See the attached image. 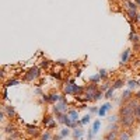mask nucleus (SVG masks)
Wrapping results in <instances>:
<instances>
[{
  "mask_svg": "<svg viewBox=\"0 0 140 140\" xmlns=\"http://www.w3.org/2000/svg\"><path fill=\"white\" fill-rule=\"evenodd\" d=\"M98 111H100V109H98L97 107H91V108H90V113H91V115H93V113H98Z\"/></svg>",
  "mask_w": 140,
  "mask_h": 140,
  "instance_id": "nucleus-35",
  "label": "nucleus"
},
{
  "mask_svg": "<svg viewBox=\"0 0 140 140\" xmlns=\"http://www.w3.org/2000/svg\"><path fill=\"white\" fill-rule=\"evenodd\" d=\"M56 63H58V65H60V66H65V65H66V60H58Z\"/></svg>",
  "mask_w": 140,
  "mask_h": 140,
  "instance_id": "nucleus-39",
  "label": "nucleus"
},
{
  "mask_svg": "<svg viewBox=\"0 0 140 140\" xmlns=\"http://www.w3.org/2000/svg\"><path fill=\"white\" fill-rule=\"evenodd\" d=\"M129 58H130V49L123 51L122 56H120V65H126V63L129 62Z\"/></svg>",
  "mask_w": 140,
  "mask_h": 140,
  "instance_id": "nucleus-7",
  "label": "nucleus"
},
{
  "mask_svg": "<svg viewBox=\"0 0 140 140\" xmlns=\"http://www.w3.org/2000/svg\"><path fill=\"white\" fill-rule=\"evenodd\" d=\"M6 133H9V135H13V133H16V126H14L13 123H9L6 126Z\"/></svg>",
  "mask_w": 140,
  "mask_h": 140,
  "instance_id": "nucleus-20",
  "label": "nucleus"
},
{
  "mask_svg": "<svg viewBox=\"0 0 140 140\" xmlns=\"http://www.w3.org/2000/svg\"><path fill=\"white\" fill-rule=\"evenodd\" d=\"M136 21H140V14L137 16V18H136Z\"/></svg>",
  "mask_w": 140,
  "mask_h": 140,
  "instance_id": "nucleus-44",
  "label": "nucleus"
},
{
  "mask_svg": "<svg viewBox=\"0 0 140 140\" xmlns=\"http://www.w3.org/2000/svg\"><path fill=\"white\" fill-rule=\"evenodd\" d=\"M49 66V60L48 59H44L42 62H41V67H48Z\"/></svg>",
  "mask_w": 140,
  "mask_h": 140,
  "instance_id": "nucleus-34",
  "label": "nucleus"
},
{
  "mask_svg": "<svg viewBox=\"0 0 140 140\" xmlns=\"http://www.w3.org/2000/svg\"><path fill=\"white\" fill-rule=\"evenodd\" d=\"M52 76H53L55 78H58V80H60V78H62V76H60V73H52Z\"/></svg>",
  "mask_w": 140,
  "mask_h": 140,
  "instance_id": "nucleus-37",
  "label": "nucleus"
},
{
  "mask_svg": "<svg viewBox=\"0 0 140 140\" xmlns=\"http://www.w3.org/2000/svg\"><path fill=\"white\" fill-rule=\"evenodd\" d=\"M67 111V100H66V97L63 95L62 97V100L59 101L58 104H55V107H53V112L55 113H66Z\"/></svg>",
  "mask_w": 140,
  "mask_h": 140,
  "instance_id": "nucleus-3",
  "label": "nucleus"
},
{
  "mask_svg": "<svg viewBox=\"0 0 140 140\" xmlns=\"http://www.w3.org/2000/svg\"><path fill=\"white\" fill-rule=\"evenodd\" d=\"M135 3H137V4H140V0H135Z\"/></svg>",
  "mask_w": 140,
  "mask_h": 140,
  "instance_id": "nucleus-45",
  "label": "nucleus"
},
{
  "mask_svg": "<svg viewBox=\"0 0 140 140\" xmlns=\"http://www.w3.org/2000/svg\"><path fill=\"white\" fill-rule=\"evenodd\" d=\"M113 91H115V90L112 88H109L108 91H105V98H108V100H111V98H113Z\"/></svg>",
  "mask_w": 140,
  "mask_h": 140,
  "instance_id": "nucleus-28",
  "label": "nucleus"
},
{
  "mask_svg": "<svg viewBox=\"0 0 140 140\" xmlns=\"http://www.w3.org/2000/svg\"><path fill=\"white\" fill-rule=\"evenodd\" d=\"M27 132L31 136H36L39 133V129H38V126H35V125H27Z\"/></svg>",
  "mask_w": 140,
  "mask_h": 140,
  "instance_id": "nucleus-9",
  "label": "nucleus"
},
{
  "mask_svg": "<svg viewBox=\"0 0 140 140\" xmlns=\"http://www.w3.org/2000/svg\"><path fill=\"white\" fill-rule=\"evenodd\" d=\"M91 118H93L91 113H87V115H86L81 120H77V125H78V126H84V125H87L90 120H91Z\"/></svg>",
  "mask_w": 140,
  "mask_h": 140,
  "instance_id": "nucleus-10",
  "label": "nucleus"
},
{
  "mask_svg": "<svg viewBox=\"0 0 140 140\" xmlns=\"http://www.w3.org/2000/svg\"><path fill=\"white\" fill-rule=\"evenodd\" d=\"M98 91V87L97 84H90L88 87H86L84 90V95H86V100L88 101H94V98H95V94Z\"/></svg>",
  "mask_w": 140,
  "mask_h": 140,
  "instance_id": "nucleus-1",
  "label": "nucleus"
},
{
  "mask_svg": "<svg viewBox=\"0 0 140 140\" xmlns=\"http://www.w3.org/2000/svg\"><path fill=\"white\" fill-rule=\"evenodd\" d=\"M135 115H125V116H120V125L122 126H126V127H130L132 125L135 123Z\"/></svg>",
  "mask_w": 140,
  "mask_h": 140,
  "instance_id": "nucleus-4",
  "label": "nucleus"
},
{
  "mask_svg": "<svg viewBox=\"0 0 140 140\" xmlns=\"http://www.w3.org/2000/svg\"><path fill=\"white\" fill-rule=\"evenodd\" d=\"M3 98L7 100V87H4V90H3Z\"/></svg>",
  "mask_w": 140,
  "mask_h": 140,
  "instance_id": "nucleus-38",
  "label": "nucleus"
},
{
  "mask_svg": "<svg viewBox=\"0 0 140 140\" xmlns=\"http://www.w3.org/2000/svg\"><path fill=\"white\" fill-rule=\"evenodd\" d=\"M98 74L101 76V78H107V70L105 69H101L100 71H98Z\"/></svg>",
  "mask_w": 140,
  "mask_h": 140,
  "instance_id": "nucleus-33",
  "label": "nucleus"
},
{
  "mask_svg": "<svg viewBox=\"0 0 140 140\" xmlns=\"http://www.w3.org/2000/svg\"><path fill=\"white\" fill-rule=\"evenodd\" d=\"M135 98H137V100H139V101H140V91H139V93H137V94H136V97H135Z\"/></svg>",
  "mask_w": 140,
  "mask_h": 140,
  "instance_id": "nucleus-42",
  "label": "nucleus"
},
{
  "mask_svg": "<svg viewBox=\"0 0 140 140\" xmlns=\"http://www.w3.org/2000/svg\"><path fill=\"white\" fill-rule=\"evenodd\" d=\"M17 84H20V81H18L17 78H11V80H9L6 83V87H13V86H17Z\"/></svg>",
  "mask_w": 140,
  "mask_h": 140,
  "instance_id": "nucleus-26",
  "label": "nucleus"
},
{
  "mask_svg": "<svg viewBox=\"0 0 140 140\" xmlns=\"http://www.w3.org/2000/svg\"><path fill=\"white\" fill-rule=\"evenodd\" d=\"M118 132H107V136L104 140H118Z\"/></svg>",
  "mask_w": 140,
  "mask_h": 140,
  "instance_id": "nucleus-11",
  "label": "nucleus"
},
{
  "mask_svg": "<svg viewBox=\"0 0 140 140\" xmlns=\"http://www.w3.org/2000/svg\"><path fill=\"white\" fill-rule=\"evenodd\" d=\"M3 111L6 112V116H7V118H16V116H17L16 109H14V107H11V105H7V107H4Z\"/></svg>",
  "mask_w": 140,
  "mask_h": 140,
  "instance_id": "nucleus-6",
  "label": "nucleus"
},
{
  "mask_svg": "<svg viewBox=\"0 0 140 140\" xmlns=\"http://www.w3.org/2000/svg\"><path fill=\"white\" fill-rule=\"evenodd\" d=\"M101 129V120L98 119V120H95V122L93 123V127H91V130H93V135H97L98 133V130Z\"/></svg>",
  "mask_w": 140,
  "mask_h": 140,
  "instance_id": "nucleus-14",
  "label": "nucleus"
},
{
  "mask_svg": "<svg viewBox=\"0 0 140 140\" xmlns=\"http://www.w3.org/2000/svg\"><path fill=\"white\" fill-rule=\"evenodd\" d=\"M107 132H118V123H109Z\"/></svg>",
  "mask_w": 140,
  "mask_h": 140,
  "instance_id": "nucleus-24",
  "label": "nucleus"
},
{
  "mask_svg": "<svg viewBox=\"0 0 140 140\" xmlns=\"http://www.w3.org/2000/svg\"><path fill=\"white\" fill-rule=\"evenodd\" d=\"M35 93H36V94H42V90H41V88H36Z\"/></svg>",
  "mask_w": 140,
  "mask_h": 140,
  "instance_id": "nucleus-41",
  "label": "nucleus"
},
{
  "mask_svg": "<svg viewBox=\"0 0 140 140\" xmlns=\"http://www.w3.org/2000/svg\"><path fill=\"white\" fill-rule=\"evenodd\" d=\"M127 16H129V18H130V20H135V21H136V18H137V16H139V14L136 13L135 10H127Z\"/></svg>",
  "mask_w": 140,
  "mask_h": 140,
  "instance_id": "nucleus-25",
  "label": "nucleus"
},
{
  "mask_svg": "<svg viewBox=\"0 0 140 140\" xmlns=\"http://www.w3.org/2000/svg\"><path fill=\"white\" fill-rule=\"evenodd\" d=\"M42 102H49V95H46V94H42Z\"/></svg>",
  "mask_w": 140,
  "mask_h": 140,
  "instance_id": "nucleus-36",
  "label": "nucleus"
},
{
  "mask_svg": "<svg viewBox=\"0 0 140 140\" xmlns=\"http://www.w3.org/2000/svg\"><path fill=\"white\" fill-rule=\"evenodd\" d=\"M53 122H55V118H52L51 115H46V116L44 118V120H42V123H44L46 127H49V126H51V125L53 123Z\"/></svg>",
  "mask_w": 140,
  "mask_h": 140,
  "instance_id": "nucleus-12",
  "label": "nucleus"
},
{
  "mask_svg": "<svg viewBox=\"0 0 140 140\" xmlns=\"http://www.w3.org/2000/svg\"><path fill=\"white\" fill-rule=\"evenodd\" d=\"M80 140H81V139H80Z\"/></svg>",
  "mask_w": 140,
  "mask_h": 140,
  "instance_id": "nucleus-46",
  "label": "nucleus"
},
{
  "mask_svg": "<svg viewBox=\"0 0 140 140\" xmlns=\"http://www.w3.org/2000/svg\"><path fill=\"white\" fill-rule=\"evenodd\" d=\"M127 9L129 10H137V3H135V2H127Z\"/></svg>",
  "mask_w": 140,
  "mask_h": 140,
  "instance_id": "nucleus-29",
  "label": "nucleus"
},
{
  "mask_svg": "<svg viewBox=\"0 0 140 140\" xmlns=\"http://www.w3.org/2000/svg\"><path fill=\"white\" fill-rule=\"evenodd\" d=\"M130 139V133L129 132H120L118 140H129Z\"/></svg>",
  "mask_w": 140,
  "mask_h": 140,
  "instance_id": "nucleus-22",
  "label": "nucleus"
},
{
  "mask_svg": "<svg viewBox=\"0 0 140 140\" xmlns=\"http://www.w3.org/2000/svg\"><path fill=\"white\" fill-rule=\"evenodd\" d=\"M101 80H102V78H101V76L98 74V73L90 77V83H91V84H98V83H100Z\"/></svg>",
  "mask_w": 140,
  "mask_h": 140,
  "instance_id": "nucleus-17",
  "label": "nucleus"
},
{
  "mask_svg": "<svg viewBox=\"0 0 140 140\" xmlns=\"http://www.w3.org/2000/svg\"><path fill=\"white\" fill-rule=\"evenodd\" d=\"M137 87H139V81L137 80H133V78H132V80L127 81V88H129V90L137 88Z\"/></svg>",
  "mask_w": 140,
  "mask_h": 140,
  "instance_id": "nucleus-19",
  "label": "nucleus"
},
{
  "mask_svg": "<svg viewBox=\"0 0 140 140\" xmlns=\"http://www.w3.org/2000/svg\"><path fill=\"white\" fill-rule=\"evenodd\" d=\"M6 140H14V137H11V136H10V137H7Z\"/></svg>",
  "mask_w": 140,
  "mask_h": 140,
  "instance_id": "nucleus-43",
  "label": "nucleus"
},
{
  "mask_svg": "<svg viewBox=\"0 0 140 140\" xmlns=\"http://www.w3.org/2000/svg\"><path fill=\"white\" fill-rule=\"evenodd\" d=\"M39 67H36V66H34V67H31L27 73H25V76H24V80L25 81H34L35 78H38L39 77Z\"/></svg>",
  "mask_w": 140,
  "mask_h": 140,
  "instance_id": "nucleus-2",
  "label": "nucleus"
},
{
  "mask_svg": "<svg viewBox=\"0 0 140 140\" xmlns=\"http://www.w3.org/2000/svg\"><path fill=\"white\" fill-rule=\"evenodd\" d=\"M102 97H105V95H104V93L101 91V90H98V91H97V94H95V98H94V101H98V100H101Z\"/></svg>",
  "mask_w": 140,
  "mask_h": 140,
  "instance_id": "nucleus-31",
  "label": "nucleus"
},
{
  "mask_svg": "<svg viewBox=\"0 0 140 140\" xmlns=\"http://www.w3.org/2000/svg\"><path fill=\"white\" fill-rule=\"evenodd\" d=\"M69 135H70V130H69V127H66V129H62V130H60V136H62L63 139H65V137H67Z\"/></svg>",
  "mask_w": 140,
  "mask_h": 140,
  "instance_id": "nucleus-30",
  "label": "nucleus"
},
{
  "mask_svg": "<svg viewBox=\"0 0 140 140\" xmlns=\"http://www.w3.org/2000/svg\"><path fill=\"white\" fill-rule=\"evenodd\" d=\"M41 140H53V136H52L51 132H45V133L41 135Z\"/></svg>",
  "mask_w": 140,
  "mask_h": 140,
  "instance_id": "nucleus-21",
  "label": "nucleus"
},
{
  "mask_svg": "<svg viewBox=\"0 0 140 140\" xmlns=\"http://www.w3.org/2000/svg\"><path fill=\"white\" fill-rule=\"evenodd\" d=\"M63 137H62V136H60V133L59 135H56V136H53V140H62Z\"/></svg>",
  "mask_w": 140,
  "mask_h": 140,
  "instance_id": "nucleus-40",
  "label": "nucleus"
},
{
  "mask_svg": "<svg viewBox=\"0 0 140 140\" xmlns=\"http://www.w3.org/2000/svg\"><path fill=\"white\" fill-rule=\"evenodd\" d=\"M122 100H125V101H129V100H132V90H125L123 91V94H122Z\"/></svg>",
  "mask_w": 140,
  "mask_h": 140,
  "instance_id": "nucleus-18",
  "label": "nucleus"
},
{
  "mask_svg": "<svg viewBox=\"0 0 140 140\" xmlns=\"http://www.w3.org/2000/svg\"><path fill=\"white\" fill-rule=\"evenodd\" d=\"M133 115H135V118H136V120H139L140 122V104L136 107V109H135V112H133Z\"/></svg>",
  "mask_w": 140,
  "mask_h": 140,
  "instance_id": "nucleus-27",
  "label": "nucleus"
},
{
  "mask_svg": "<svg viewBox=\"0 0 140 140\" xmlns=\"http://www.w3.org/2000/svg\"><path fill=\"white\" fill-rule=\"evenodd\" d=\"M109 109H112V104H111V102H105V104L102 105V107L100 108V111H98V116H100V118L105 116Z\"/></svg>",
  "mask_w": 140,
  "mask_h": 140,
  "instance_id": "nucleus-5",
  "label": "nucleus"
},
{
  "mask_svg": "<svg viewBox=\"0 0 140 140\" xmlns=\"http://www.w3.org/2000/svg\"><path fill=\"white\" fill-rule=\"evenodd\" d=\"M129 39H130V42H133V44H139V41H140V38L139 35L136 34L135 31H130V35H129Z\"/></svg>",
  "mask_w": 140,
  "mask_h": 140,
  "instance_id": "nucleus-16",
  "label": "nucleus"
},
{
  "mask_svg": "<svg viewBox=\"0 0 140 140\" xmlns=\"http://www.w3.org/2000/svg\"><path fill=\"white\" fill-rule=\"evenodd\" d=\"M83 135H84V129H81V127H80V129H74L73 130V137L76 139V140H80L81 137H83Z\"/></svg>",
  "mask_w": 140,
  "mask_h": 140,
  "instance_id": "nucleus-13",
  "label": "nucleus"
},
{
  "mask_svg": "<svg viewBox=\"0 0 140 140\" xmlns=\"http://www.w3.org/2000/svg\"><path fill=\"white\" fill-rule=\"evenodd\" d=\"M116 120H118V116H115V115H112V116H109V118H108L109 123H116Z\"/></svg>",
  "mask_w": 140,
  "mask_h": 140,
  "instance_id": "nucleus-32",
  "label": "nucleus"
},
{
  "mask_svg": "<svg viewBox=\"0 0 140 140\" xmlns=\"http://www.w3.org/2000/svg\"><path fill=\"white\" fill-rule=\"evenodd\" d=\"M62 97H63V95H60V94H58V93H52V94H49V102L58 104L59 101L62 100Z\"/></svg>",
  "mask_w": 140,
  "mask_h": 140,
  "instance_id": "nucleus-8",
  "label": "nucleus"
},
{
  "mask_svg": "<svg viewBox=\"0 0 140 140\" xmlns=\"http://www.w3.org/2000/svg\"><path fill=\"white\" fill-rule=\"evenodd\" d=\"M122 87H123V80H120V78H119V80H116V81L112 84V88H113V90L122 88Z\"/></svg>",
  "mask_w": 140,
  "mask_h": 140,
  "instance_id": "nucleus-23",
  "label": "nucleus"
},
{
  "mask_svg": "<svg viewBox=\"0 0 140 140\" xmlns=\"http://www.w3.org/2000/svg\"><path fill=\"white\" fill-rule=\"evenodd\" d=\"M67 115L70 116V119L73 120V122H77V120H78V112H77V111H74V109L69 111V112H67Z\"/></svg>",
  "mask_w": 140,
  "mask_h": 140,
  "instance_id": "nucleus-15",
  "label": "nucleus"
}]
</instances>
